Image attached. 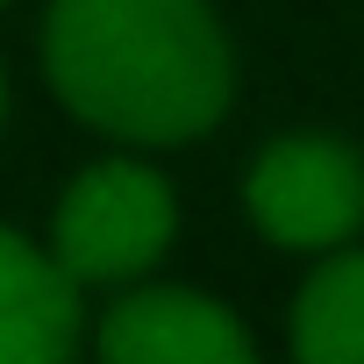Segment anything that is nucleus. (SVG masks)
Wrapping results in <instances>:
<instances>
[{
  "mask_svg": "<svg viewBox=\"0 0 364 364\" xmlns=\"http://www.w3.org/2000/svg\"><path fill=\"white\" fill-rule=\"evenodd\" d=\"M43 58L58 100L129 143L208 136L229 107V43L208 0H58Z\"/></svg>",
  "mask_w": 364,
  "mask_h": 364,
  "instance_id": "1",
  "label": "nucleus"
},
{
  "mask_svg": "<svg viewBox=\"0 0 364 364\" xmlns=\"http://www.w3.org/2000/svg\"><path fill=\"white\" fill-rule=\"evenodd\" d=\"M171 186L157 171H143L136 157H107L93 171H79L65 200H58V264L72 279H136L143 264L164 257L171 243Z\"/></svg>",
  "mask_w": 364,
  "mask_h": 364,
  "instance_id": "2",
  "label": "nucleus"
},
{
  "mask_svg": "<svg viewBox=\"0 0 364 364\" xmlns=\"http://www.w3.org/2000/svg\"><path fill=\"white\" fill-rule=\"evenodd\" d=\"M250 222L286 250H336L364 222V157L328 136H286L250 164Z\"/></svg>",
  "mask_w": 364,
  "mask_h": 364,
  "instance_id": "3",
  "label": "nucleus"
},
{
  "mask_svg": "<svg viewBox=\"0 0 364 364\" xmlns=\"http://www.w3.org/2000/svg\"><path fill=\"white\" fill-rule=\"evenodd\" d=\"M100 350H107V364H243L250 336L208 293L150 286V293H129L107 307Z\"/></svg>",
  "mask_w": 364,
  "mask_h": 364,
  "instance_id": "4",
  "label": "nucleus"
},
{
  "mask_svg": "<svg viewBox=\"0 0 364 364\" xmlns=\"http://www.w3.org/2000/svg\"><path fill=\"white\" fill-rule=\"evenodd\" d=\"M79 343V279L58 250L0 229V364H58Z\"/></svg>",
  "mask_w": 364,
  "mask_h": 364,
  "instance_id": "5",
  "label": "nucleus"
},
{
  "mask_svg": "<svg viewBox=\"0 0 364 364\" xmlns=\"http://www.w3.org/2000/svg\"><path fill=\"white\" fill-rule=\"evenodd\" d=\"M293 350L307 364H364V250L328 257L293 300Z\"/></svg>",
  "mask_w": 364,
  "mask_h": 364,
  "instance_id": "6",
  "label": "nucleus"
},
{
  "mask_svg": "<svg viewBox=\"0 0 364 364\" xmlns=\"http://www.w3.org/2000/svg\"><path fill=\"white\" fill-rule=\"evenodd\" d=\"M0 114H8V79H0Z\"/></svg>",
  "mask_w": 364,
  "mask_h": 364,
  "instance_id": "7",
  "label": "nucleus"
}]
</instances>
